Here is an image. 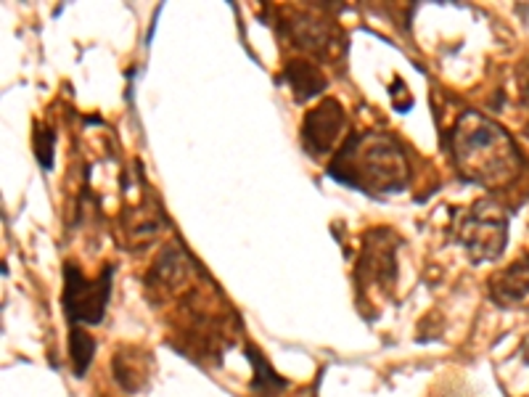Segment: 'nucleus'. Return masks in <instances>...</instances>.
I'll return each instance as SVG.
<instances>
[{
  "mask_svg": "<svg viewBox=\"0 0 529 397\" xmlns=\"http://www.w3.org/2000/svg\"><path fill=\"white\" fill-rule=\"evenodd\" d=\"M455 236L472 260L477 262L498 260L508 244V215L498 201L481 198L472 204V209L458 220Z\"/></svg>",
  "mask_w": 529,
  "mask_h": 397,
  "instance_id": "obj_3",
  "label": "nucleus"
},
{
  "mask_svg": "<svg viewBox=\"0 0 529 397\" xmlns=\"http://www.w3.org/2000/svg\"><path fill=\"white\" fill-rule=\"evenodd\" d=\"M329 178L366 197H394L410 183V162L394 136L382 130H360L334 151Z\"/></svg>",
  "mask_w": 529,
  "mask_h": 397,
  "instance_id": "obj_1",
  "label": "nucleus"
},
{
  "mask_svg": "<svg viewBox=\"0 0 529 397\" xmlns=\"http://www.w3.org/2000/svg\"><path fill=\"white\" fill-rule=\"evenodd\" d=\"M284 77L289 83L294 99L299 101V103L321 96L323 88H326L323 72L318 66H313L310 61H291L289 66H287V72H284Z\"/></svg>",
  "mask_w": 529,
  "mask_h": 397,
  "instance_id": "obj_10",
  "label": "nucleus"
},
{
  "mask_svg": "<svg viewBox=\"0 0 529 397\" xmlns=\"http://www.w3.org/2000/svg\"><path fill=\"white\" fill-rule=\"evenodd\" d=\"M69 355H72V368L77 376H85L93 355H96V340L83 329V326H72L69 329Z\"/></svg>",
  "mask_w": 529,
  "mask_h": 397,
  "instance_id": "obj_11",
  "label": "nucleus"
},
{
  "mask_svg": "<svg viewBox=\"0 0 529 397\" xmlns=\"http://www.w3.org/2000/svg\"><path fill=\"white\" fill-rule=\"evenodd\" d=\"M450 154L458 175L477 186H503L516 178L525 164L514 138L474 109L458 117L450 136Z\"/></svg>",
  "mask_w": 529,
  "mask_h": 397,
  "instance_id": "obj_2",
  "label": "nucleus"
},
{
  "mask_svg": "<svg viewBox=\"0 0 529 397\" xmlns=\"http://www.w3.org/2000/svg\"><path fill=\"white\" fill-rule=\"evenodd\" d=\"M114 376L125 393L145 390L151 376V355L141 348H122L114 355Z\"/></svg>",
  "mask_w": 529,
  "mask_h": 397,
  "instance_id": "obj_7",
  "label": "nucleus"
},
{
  "mask_svg": "<svg viewBox=\"0 0 529 397\" xmlns=\"http://www.w3.org/2000/svg\"><path fill=\"white\" fill-rule=\"evenodd\" d=\"M525 136H527V138H529V125H527V128H525Z\"/></svg>",
  "mask_w": 529,
  "mask_h": 397,
  "instance_id": "obj_14",
  "label": "nucleus"
},
{
  "mask_svg": "<svg viewBox=\"0 0 529 397\" xmlns=\"http://www.w3.org/2000/svg\"><path fill=\"white\" fill-rule=\"evenodd\" d=\"M246 355H249L251 368H254V379H251V387H254V390H260V393H265V395H273V393H278V390L287 387V382L270 368V363H268L257 349L246 348Z\"/></svg>",
  "mask_w": 529,
  "mask_h": 397,
  "instance_id": "obj_12",
  "label": "nucleus"
},
{
  "mask_svg": "<svg viewBox=\"0 0 529 397\" xmlns=\"http://www.w3.org/2000/svg\"><path fill=\"white\" fill-rule=\"evenodd\" d=\"M489 295L498 304H516L529 295V257L511 262L506 270H500L492 284H489Z\"/></svg>",
  "mask_w": 529,
  "mask_h": 397,
  "instance_id": "obj_8",
  "label": "nucleus"
},
{
  "mask_svg": "<svg viewBox=\"0 0 529 397\" xmlns=\"http://www.w3.org/2000/svg\"><path fill=\"white\" fill-rule=\"evenodd\" d=\"M397 234L392 231H374L366 236V249H363V257H360V265H357V287L366 289L371 287V292L376 289H389L394 284V276H397Z\"/></svg>",
  "mask_w": 529,
  "mask_h": 397,
  "instance_id": "obj_5",
  "label": "nucleus"
},
{
  "mask_svg": "<svg viewBox=\"0 0 529 397\" xmlns=\"http://www.w3.org/2000/svg\"><path fill=\"white\" fill-rule=\"evenodd\" d=\"M53 144H56V133L53 130H48V128H38L35 130V154H38V162L43 164V170L53 167Z\"/></svg>",
  "mask_w": 529,
  "mask_h": 397,
  "instance_id": "obj_13",
  "label": "nucleus"
},
{
  "mask_svg": "<svg viewBox=\"0 0 529 397\" xmlns=\"http://www.w3.org/2000/svg\"><path fill=\"white\" fill-rule=\"evenodd\" d=\"M347 128V111L337 99L321 101L302 119V146L310 156L331 154Z\"/></svg>",
  "mask_w": 529,
  "mask_h": 397,
  "instance_id": "obj_6",
  "label": "nucleus"
},
{
  "mask_svg": "<svg viewBox=\"0 0 529 397\" xmlns=\"http://www.w3.org/2000/svg\"><path fill=\"white\" fill-rule=\"evenodd\" d=\"M289 38L299 49L310 50L315 56H329V49L334 43L329 24L323 19H313V16H294L291 24H287Z\"/></svg>",
  "mask_w": 529,
  "mask_h": 397,
  "instance_id": "obj_9",
  "label": "nucleus"
},
{
  "mask_svg": "<svg viewBox=\"0 0 529 397\" xmlns=\"http://www.w3.org/2000/svg\"><path fill=\"white\" fill-rule=\"evenodd\" d=\"M111 276L114 268L106 265L98 278H85L83 270L72 262L64 265V315L72 326H98L106 315L109 299H111Z\"/></svg>",
  "mask_w": 529,
  "mask_h": 397,
  "instance_id": "obj_4",
  "label": "nucleus"
}]
</instances>
